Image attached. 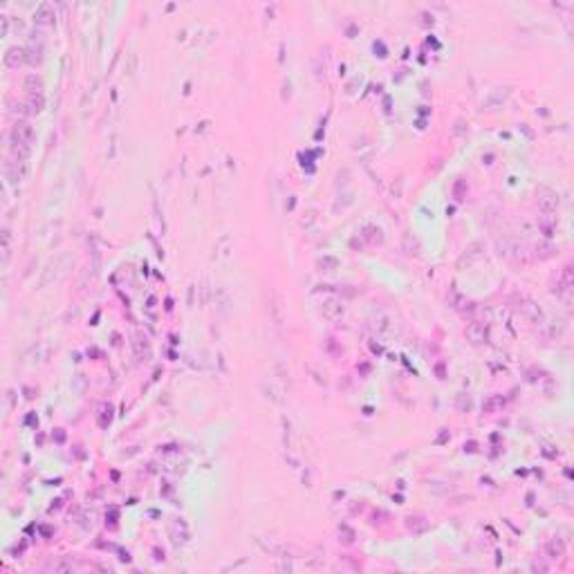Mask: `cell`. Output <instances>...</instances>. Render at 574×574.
<instances>
[{
	"label": "cell",
	"mask_w": 574,
	"mask_h": 574,
	"mask_svg": "<svg viewBox=\"0 0 574 574\" xmlns=\"http://www.w3.org/2000/svg\"><path fill=\"white\" fill-rule=\"evenodd\" d=\"M32 137H34V132H32L30 123H16V128H14V139H16V144H18L20 139L32 141Z\"/></svg>",
	"instance_id": "6da1fadb"
}]
</instances>
